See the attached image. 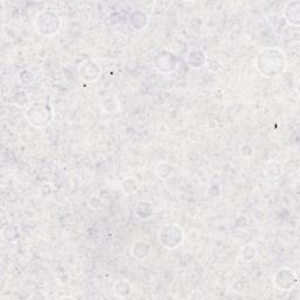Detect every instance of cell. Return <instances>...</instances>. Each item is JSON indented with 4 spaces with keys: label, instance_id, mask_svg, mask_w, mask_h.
I'll list each match as a JSON object with an SVG mask.
<instances>
[{
    "label": "cell",
    "instance_id": "1",
    "mask_svg": "<svg viewBox=\"0 0 300 300\" xmlns=\"http://www.w3.org/2000/svg\"><path fill=\"white\" fill-rule=\"evenodd\" d=\"M257 71L266 79H276L285 71L286 55L278 47H265L259 52L254 60Z\"/></svg>",
    "mask_w": 300,
    "mask_h": 300
},
{
    "label": "cell",
    "instance_id": "2",
    "mask_svg": "<svg viewBox=\"0 0 300 300\" xmlns=\"http://www.w3.org/2000/svg\"><path fill=\"white\" fill-rule=\"evenodd\" d=\"M24 115L29 126L35 129H44L53 121L54 113L50 103L40 101V102L29 104L27 109L25 110Z\"/></svg>",
    "mask_w": 300,
    "mask_h": 300
},
{
    "label": "cell",
    "instance_id": "3",
    "mask_svg": "<svg viewBox=\"0 0 300 300\" xmlns=\"http://www.w3.org/2000/svg\"><path fill=\"white\" fill-rule=\"evenodd\" d=\"M34 27L44 37H54L61 28V18L54 9H42L34 19Z\"/></svg>",
    "mask_w": 300,
    "mask_h": 300
},
{
    "label": "cell",
    "instance_id": "4",
    "mask_svg": "<svg viewBox=\"0 0 300 300\" xmlns=\"http://www.w3.org/2000/svg\"><path fill=\"white\" fill-rule=\"evenodd\" d=\"M157 239L167 250H175L184 242V231L176 224L163 225L158 230Z\"/></svg>",
    "mask_w": 300,
    "mask_h": 300
},
{
    "label": "cell",
    "instance_id": "5",
    "mask_svg": "<svg viewBox=\"0 0 300 300\" xmlns=\"http://www.w3.org/2000/svg\"><path fill=\"white\" fill-rule=\"evenodd\" d=\"M298 275L289 267L279 269L272 277V283L276 289L284 292H290L298 285Z\"/></svg>",
    "mask_w": 300,
    "mask_h": 300
},
{
    "label": "cell",
    "instance_id": "6",
    "mask_svg": "<svg viewBox=\"0 0 300 300\" xmlns=\"http://www.w3.org/2000/svg\"><path fill=\"white\" fill-rule=\"evenodd\" d=\"M77 74H79V77L83 82L94 83L97 82L102 76V68L100 67V65L96 61L92 60V59H87V60H83L79 65Z\"/></svg>",
    "mask_w": 300,
    "mask_h": 300
},
{
    "label": "cell",
    "instance_id": "7",
    "mask_svg": "<svg viewBox=\"0 0 300 300\" xmlns=\"http://www.w3.org/2000/svg\"><path fill=\"white\" fill-rule=\"evenodd\" d=\"M154 67L161 74H170L176 71L178 66V59L170 51H161L155 55Z\"/></svg>",
    "mask_w": 300,
    "mask_h": 300
},
{
    "label": "cell",
    "instance_id": "8",
    "mask_svg": "<svg viewBox=\"0 0 300 300\" xmlns=\"http://www.w3.org/2000/svg\"><path fill=\"white\" fill-rule=\"evenodd\" d=\"M284 18L286 19L288 24L292 27H299L300 25V2L299 1H289L285 5L283 11Z\"/></svg>",
    "mask_w": 300,
    "mask_h": 300
},
{
    "label": "cell",
    "instance_id": "9",
    "mask_svg": "<svg viewBox=\"0 0 300 300\" xmlns=\"http://www.w3.org/2000/svg\"><path fill=\"white\" fill-rule=\"evenodd\" d=\"M151 246L146 240H136L130 247V253L136 260H146L150 256Z\"/></svg>",
    "mask_w": 300,
    "mask_h": 300
},
{
    "label": "cell",
    "instance_id": "10",
    "mask_svg": "<svg viewBox=\"0 0 300 300\" xmlns=\"http://www.w3.org/2000/svg\"><path fill=\"white\" fill-rule=\"evenodd\" d=\"M134 214L135 216L141 221H147L149 218L152 217L154 215V207L150 203L149 201L141 200L136 203L135 208H134Z\"/></svg>",
    "mask_w": 300,
    "mask_h": 300
},
{
    "label": "cell",
    "instance_id": "11",
    "mask_svg": "<svg viewBox=\"0 0 300 300\" xmlns=\"http://www.w3.org/2000/svg\"><path fill=\"white\" fill-rule=\"evenodd\" d=\"M113 292L117 298H128L133 292V285L127 279H117L113 285Z\"/></svg>",
    "mask_w": 300,
    "mask_h": 300
},
{
    "label": "cell",
    "instance_id": "12",
    "mask_svg": "<svg viewBox=\"0 0 300 300\" xmlns=\"http://www.w3.org/2000/svg\"><path fill=\"white\" fill-rule=\"evenodd\" d=\"M148 15H147L145 12L135 11L130 14L129 24L130 26H133V28L135 29V31H142V29H145L147 26H148Z\"/></svg>",
    "mask_w": 300,
    "mask_h": 300
},
{
    "label": "cell",
    "instance_id": "13",
    "mask_svg": "<svg viewBox=\"0 0 300 300\" xmlns=\"http://www.w3.org/2000/svg\"><path fill=\"white\" fill-rule=\"evenodd\" d=\"M208 57L203 51L194 50L188 54L187 63L190 65L191 68H202L207 65Z\"/></svg>",
    "mask_w": 300,
    "mask_h": 300
},
{
    "label": "cell",
    "instance_id": "14",
    "mask_svg": "<svg viewBox=\"0 0 300 300\" xmlns=\"http://www.w3.org/2000/svg\"><path fill=\"white\" fill-rule=\"evenodd\" d=\"M284 172L283 164L278 161H270L264 168V175L269 179H278L282 177Z\"/></svg>",
    "mask_w": 300,
    "mask_h": 300
},
{
    "label": "cell",
    "instance_id": "15",
    "mask_svg": "<svg viewBox=\"0 0 300 300\" xmlns=\"http://www.w3.org/2000/svg\"><path fill=\"white\" fill-rule=\"evenodd\" d=\"M2 239L8 243H15L20 238V230L15 225H5L1 230Z\"/></svg>",
    "mask_w": 300,
    "mask_h": 300
},
{
    "label": "cell",
    "instance_id": "16",
    "mask_svg": "<svg viewBox=\"0 0 300 300\" xmlns=\"http://www.w3.org/2000/svg\"><path fill=\"white\" fill-rule=\"evenodd\" d=\"M121 189L123 194L126 195H135L140 190V183L136 178L134 177H126L121 182Z\"/></svg>",
    "mask_w": 300,
    "mask_h": 300
},
{
    "label": "cell",
    "instance_id": "17",
    "mask_svg": "<svg viewBox=\"0 0 300 300\" xmlns=\"http://www.w3.org/2000/svg\"><path fill=\"white\" fill-rule=\"evenodd\" d=\"M101 108L106 114H113L119 109V101L116 100L115 96L107 95L104 96L101 101Z\"/></svg>",
    "mask_w": 300,
    "mask_h": 300
},
{
    "label": "cell",
    "instance_id": "18",
    "mask_svg": "<svg viewBox=\"0 0 300 300\" xmlns=\"http://www.w3.org/2000/svg\"><path fill=\"white\" fill-rule=\"evenodd\" d=\"M155 174L159 179H167L174 174V167L167 162H162L155 168Z\"/></svg>",
    "mask_w": 300,
    "mask_h": 300
},
{
    "label": "cell",
    "instance_id": "19",
    "mask_svg": "<svg viewBox=\"0 0 300 300\" xmlns=\"http://www.w3.org/2000/svg\"><path fill=\"white\" fill-rule=\"evenodd\" d=\"M257 254H258V252H257L256 246L252 245V244H247V245L244 246L242 251H240V257H242V259L246 263H250L256 259Z\"/></svg>",
    "mask_w": 300,
    "mask_h": 300
},
{
    "label": "cell",
    "instance_id": "20",
    "mask_svg": "<svg viewBox=\"0 0 300 300\" xmlns=\"http://www.w3.org/2000/svg\"><path fill=\"white\" fill-rule=\"evenodd\" d=\"M28 100H29L28 93L26 92V90H24V89L19 90V92L15 93L14 95H13V97H12L13 103L17 104V106H19V107H25L26 104L28 103Z\"/></svg>",
    "mask_w": 300,
    "mask_h": 300
},
{
    "label": "cell",
    "instance_id": "21",
    "mask_svg": "<svg viewBox=\"0 0 300 300\" xmlns=\"http://www.w3.org/2000/svg\"><path fill=\"white\" fill-rule=\"evenodd\" d=\"M239 152H240V155H242V157L249 158L253 155V148L250 145H243L242 147H240Z\"/></svg>",
    "mask_w": 300,
    "mask_h": 300
},
{
    "label": "cell",
    "instance_id": "22",
    "mask_svg": "<svg viewBox=\"0 0 300 300\" xmlns=\"http://www.w3.org/2000/svg\"><path fill=\"white\" fill-rule=\"evenodd\" d=\"M189 299H203L204 296L201 291H192L188 297Z\"/></svg>",
    "mask_w": 300,
    "mask_h": 300
}]
</instances>
